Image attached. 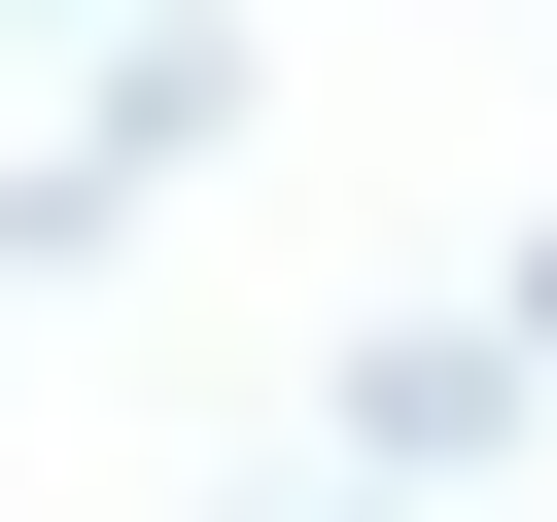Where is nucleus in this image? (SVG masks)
<instances>
[{
	"mask_svg": "<svg viewBox=\"0 0 557 522\" xmlns=\"http://www.w3.org/2000/svg\"><path fill=\"white\" fill-rule=\"evenodd\" d=\"M209 139H244V35H209V0H139V35H104V104H70V139H0V278H104Z\"/></svg>",
	"mask_w": 557,
	"mask_h": 522,
	"instance_id": "1",
	"label": "nucleus"
},
{
	"mask_svg": "<svg viewBox=\"0 0 557 522\" xmlns=\"http://www.w3.org/2000/svg\"><path fill=\"white\" fill-rule=\"evenodd\" d=\"M522 383H557L522 313H383V348H313V452L418 522V487H487V452H522Z\"/></svg>",
	"mask_w": 557,
	"mask_h": 522,
	"instance_id": "2",
	"label": "nucleus"
},
{
	"mask_svg": "<svg viewBox=\"0 0 557 522\" xmlns=\"http://www.w3.org/2000/svg\"><path fill=\"white\" fill-rule=\"evenodd\" d=\"M487 313H522V348H557V209H522V278H487Z\"/></svg>",
	"mask_w": 557,
	"mask_h": 522,
	"instance_id": "3",
	"label": "nucleus"
}]
</instances>
